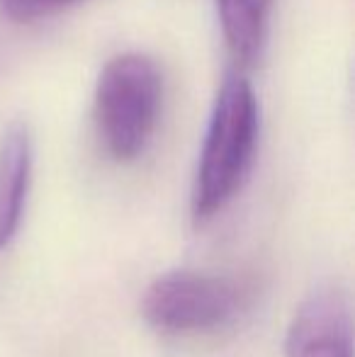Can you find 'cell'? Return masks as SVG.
Here are the masks:
<instances>
[{
    "label": "cell",
    "mask_w": 355,
    "mask_h": 357,
    "mask_svg": "<svg viewBox=\"0 0 355 357\" xmlns=\"http://www.w3.org/2000/svg\"><path fill=\"white\" fill-rule=\"evenodd\" d=\"M285 357H353V306L341 284H319L289 321Z\"/></svg>",
    "instance_id": "obj_4"
},
{
    "label": "cell",
    "mask_w": 355,
    "mask_h": 357,
    "mask_svg": "<svg viewBox=\"0 0 355 357\" xmlns=\"http://www.w3.org/2000/svg\"><path fill=\"white\" fill-rule=\"evenodd\" d=\"M83 0H0V13L17 22H37L47 20Z\"/></svg>",
    "instance_id": "obj_7"
},
{
    "label": "cell",
    "mask_w": 355,
    "mask_h": 357,
    "mask_svg": "<svg viewBox=\"0 0 355 357\" xmlns=\"http://www.w3.org/2000/svg\"><path fill=\"white\" fill-rule=\"evenodd\" d=\"M256 301V282L241 275L171 270L146 287L142 316L156 333L207 335L239 324Z\"/></svg>",
    "instance_id": "obj_2"
},
{
    "label": "cell",
    "mask_w": 355,
    "mask_h": 357,
    "mask_svg": "<svg viewBox=\"0 0 355 357\" xmlns=\"http://www.w3.org/2000/svg\"><path fill=\"white\" fill-rule=\"evenodd\" d=\"M261 134V109L246 75L239 71L224 78L209 114L190 212L197 226L212 221L236 197L251 173Z\"/></svg>",
    "instance_id": "obj_1"
},
{
    "label": "cell",
    "mask_w": 355,
    "mask_h": 357,
    "mask_svg": "<svg viewBox=\"0 0 355 357\" xmlns=\"http://www.w3.org/2000/svg\"><path fill=\"white\" fill-rule=\"evenodd\" d=\"M163 105V75L146 54H119L100 71L95 119L105 151L117 163H132L146 151Z\"/></svg>",
    "instance_id": "obj_3"
},
{
    "label": "cell",
    "mask_w": 355,
    "mask_h": 357,
    "mask_svg": "<svg viewBox=\"0 0 355 357\" xmlns=\"http://www.w3.org/2000/svg\"><path fill=\"white\" fill-rule=\"evenodd\" d=\"M32 137L27 124L13 122L0 139V250L15 241L32 183Z\"/></svg>",
    "instance_id": "obj_5"
},
{
    "label": "cell",
    "mask_w": 355,
    "mask_h": 357,
    "mask_svg": "<svg viewBox=\"0 0 355 357\" xmlns=\"http://www.w3.org/2000/svg\"><path fill=\"white\" fill-rule=\"evenodd\" d=\"M273 0H217L224 42L234 61L248 66L258 59L266 42Z\"/></svg>",
    "instance_id": "obj_6"
}]
</instances>
